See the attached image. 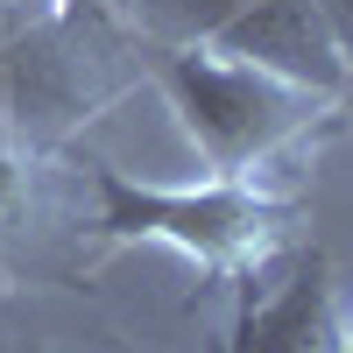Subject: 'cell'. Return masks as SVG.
<instances>
[{"mask_svg": "<svg viewBox=\"0 0 353 353\" xmlns=\"http://www.w3.org/2000/svg\"><path fill=\"white\" fill-rule=\"evenodd\" d=\"M92 191H99V233L106 241H156L170 254L198 261L212 276H254L276 254L290 205L212 176V184H141V176L92 163Z\"/></svg>", "mask_w": 353, "mask_h": 353, "instance_id": "cell-1", "label": "cell"}, {"mask_svg": "<svg viewBox=\"0 0 353 353\" xmlns=\"http://www.w3.org/2000/svg\"><path fill=\"white\" fill-rule=\"evenodd\" d=\"M339 353H353V318H339Z\"/></svg>", "mask_w": 353, "mask_h": 353, "instance_id": "cell-10", "label": "cell"}, {"mask_svg": "<svg viewBox=\"0 0 353 353\" xmlns=\"http://www.w3.org/2000/svg\"><path fill=\"white\" fill-rule=\"evenodd\" d=\"M311 8L325 14V28H332V36L346 43V57H353V0H311Z\"/></svg>", "mask_w": 353, "mask_h": 353, "instance_id": "cell-8", "label": "cell"}, {"mask_svg": "<svg viewBox=\"0 0 353 353\" xmlns=\"http://www.w3.org/2000/svg\"><path fill=\"white\" fill-rule=\"evenodd\" d=\"M205 50L233 57V64H254L283 85H297V92H318L325 106L353 99V57L311 0H241L233 21Z\"/></svg>", "mask_w": 353, "mask_h": 353, "instance_id": "cell-4", "label": "cell"}, {"mask_svg": "<svg viewBox=\"0 0 353 353\" xmlns=\"http://www.w3.org/2000/svg\"><path fill=\"white\" fill-rule=\"evenodd\" d=\"M241 0H121V14L163 50H205L233 21Z\"/></svg>", "mask_w": 353, "mask_h": 353, "instance_id": "cell-6", "label": "cell"}, {"mask_svg": "<svg viewBox=\"0 0 353 353\" xmlns=\"http://www.w3.org/2000/svg\"><path fill=\"white\" fill-rule=\"evenodd\" d=\"M226 353H339V290L325 261H297L283 283L248 290Z\"/></svg>", "mask_w": 353, "mask_h": 353, "instance_id": "cell-5", "label": "cell"}, {"mask_svg": "<svg viewBox=\"0 0 353 353\" xmlns=\"http://www.w3.org/2000/svg\"><path fill=\"white\" fill-rule=\"evenodd\" d=\"M0 141H8V36H0Z\"/></svg>", "mask_w": 353, "mask_h": 353, "instance_id": "cell-9", "label": "cell"}, {"mask_svg": "<svg viewBox=\"0 0 353 353\" xmlns=\"http://www.w3.org/2000/svg\"><path fill=\"white\" fill-rule=\"evenodd\" d=\"M0 36H8V141H64L113 99V71L78 28L71 0H0Z\"/></svg>", "mask_w": 353, "mask_h": 353, "instance_id": "cell-3", "label": "cell"}, {"mask_svg": "<svg viewBox=\"0 0 353 353\" xmlns=\"http://www.w3.org/2000/svg\"><path fill=\"white\" fill-rule=\"evenodd\" d=\"M14 198H21V156H14V141H0V219L14 212Z\"/></svg>", "mask_w": 353, "mask_h": 353, "instance_id": "cell-7", "label": "cell"}, {"mask_svg": "<svg viewBox=\"0 0 353 353\" xmlns=\"http://www.w3.org/2000/svg\"><path fill=\"white\" fill-rule=\"evenodd\" d=\"M163 99L198 141V156L212 163V176H233V184H254L283 149H297L318 128V113H332L318 92H297L219 50H163Z\"/></svg>", "mask_w": 353, "mask_h": 353, "instance_id": "cell-2", "label": "cell"}]
</instances>
